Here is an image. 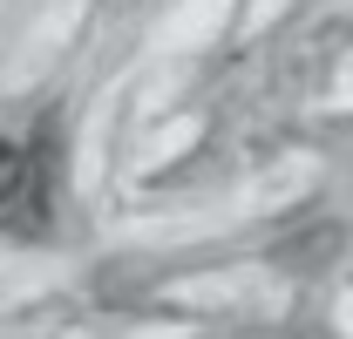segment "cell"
I'll return each instance as SVG.
<instances>
[{
	"mask_svg": "<svg viewBox=\"0 0 353 339\" xmlns=\"http://www.w3.org/2000/svg\"><path fill=\"white\" fill-rule=\"evenodd\" d=\"M21 176H28V156H21V143H7V136H0V204L21 190Z\"/></svg>",
	"mask_w": 353,
	"mask_h": 339,
	"instance_id": "6da1fadb",
	"label": "cell"
}]
</instances>
